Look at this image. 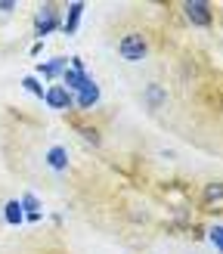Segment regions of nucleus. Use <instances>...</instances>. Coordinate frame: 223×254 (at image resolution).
<instances>
[{"label": "nucleus", "mask_w": 223, "mask_h": 254, "mask_svg": "<svg viewBox=\"0 0 223 254\" xmlns=\"http://www.w3.org/2000/svg\"><path fill=\"white\" fill-rule=\"evenodd\" d=\"M118 53L127 62H143L149 56V44H146V37L140 31H130V34H124L118 41Z\"/></svg>", "instance_id": "obj_1"}, {"label": "nucleus", "mask_w": 223, "mask_h": 254, "mask_svg": "<svg viewBox=\"0 0 223 254\" xmlns=\"http://www.w3.org/2000/svg\"><path fill=\"white\" fill-rule=\"evenodd\" d=\"M59 28V12L56 6H41V12H37V19H34V34L37 37H50Z\"/></svg>", "instance_id": "obj_2"}, {"label": "nucleus", "mask_w": 223, "mask_h": 254, "mask_svg": "<svg viewBox=\"0 0 223 254\" xmlns=\"http://www.w3.org/2000/svg\"><path fill=\"white\" fill-rule=\"evenodd\" d=\"M96 103H99V84H96L93 78H87L81 90H74L71 106H78V109H93Z\"/></svg>", "instance_id": "obj_3"}, {"label": "nucleus", "mask_w": 223, "mask_h": 254, "mask_svg": "<svg viewBox=\"0 0 223 254\" xmlns=\"http://www.w3.org/2000/svg\"><path fill=\"white\" fill-rule=\"evenodd\" d=\"M183 9L192 25H202V28L211 25V3H205V0H189V3H183Z\"/></svg>", "instance_id": "obj_4"}, {"label": "nucleus", "mask_w": 223, "mask_h": 254, "mask_svg": "<svg viewBox=\"0 0 223 254\" xmlns=\"http://www.w3.org/2000/svg\"><path fill=\"white\" fill-rule=\"evenodd\" d=\"M44 99H47V106L56 109V112L71 109V93L65 90V87H47V90H44Z\"/></svg>", "instance_id": "obj_5"}, {"label": "nucleus", "mask_w": 223, "mask_h": 254, "mask_svg": "<svg viewBox=\"0 0 223 254\" xmlns=\"http://www.w3.org/2000/svg\"><path fill=\"white\" fill-rule=\"evenodd\" d=\"M65 62H68V59L53 56L50 62H41V68H37V71H41L44 78H50V81H53V78H62V71H65Z\"/></svg>", "instance_id": "obj_6"}, {"label": "nucleus", "mask_w": 223, "mask_h": 254, "mask_svg": "<svg viewBox=\"0 0 223 254\" xmlns=\"http://www.w3.org/2000/svg\"><path fill=\"white\" fill-rule=\"evenodd\" d=\"M47 164H50L53 171H65V168H68V152L62 149V146H53V149L47 152Z\"/></svg>", "instance_id": "obj_7"}, {"label": "nucleus", "mask_w": 223, "mask_h": 254, "mask_svg": "<svg viewBox=\"0 0 223 254\" xmlns=\"http://www.w3.org/2000/svg\"><path fill=\"white\" fill-rule=\"evenodd\" d=\"M19 205H22V214L28 211V220H41V201H37L34 192H25V195L19 198Z\"/></svg>", "instance_id": "obj_8"}, {"label": "nucleus", "mask_w": 223, "mask_h": 254, "mask_svg": "<svg viewBox=\"0 0 223 254\" xmlns=\"http://www.w3.org/2000/svg\"><path fill=\"white\" fill-rule=\"evenodd\" d=\"M143 99H146L149 109H158L161 103H165V87H161V84H149L143 90Z\"/></svg>", "instance_id": "obj_9"}, {"label": "nucleus", "mask_w": 223, "mask_h": 254, "mask_svg": "<svg viewBox=\"0 0 223 254\" xmlns=\"http://www.w3.org/2000/svg\"><path fill=\"white\" fill-rule=\"evenodd\" d=\"M81 12H84V3H71L68 6V19H65V34H74L81 25Z\"/></svg>", "instance_id": "obj_10"}, {"label": "nucleus", "mask_w": 223, "mask_h": 254, "mask_svg": "<svg viewBox=\"0 0 223 254\" xmlns=\"http://www.w3.org/2000/svg\"><path fill=\"white\" fill-rule=\"evenodd\" d=\"M3 214H6V223H12V226H19V223L25 220V214H22V205H19L16 198H12V201H6Z\"/></svg>", "instance_id": "obj_11"}, {"label": "nucleus", "mask_w": 223, "mask_h": 254, "mask_svg": "<svg viewBox=\"0 0 223 254\" xmlns=\"http://www.w3.org/2000/svg\"><path fill=\"white\" fill-rule=\"evenodd\" d=\"M220 198H223V186H220V183H208L205 201H208V205H220Z\"/></svg>", "instance_id": "obj_12"}, {"label": "nucleus", "mask_w": 223, "mask_h": 254, "mask_svg": "<svg viewBox=\"0 0 223 254\" xmlns=\"http://www.w3.org/2000/svg\"><path fill=\"white\" fill-rule=\"evenodd\" d=\"M22 84H25V90H28V93H34V96H44V87L37 84V78H25Z\"/></svg>", "instance_id": "obj_13"}, {"label": "nucleus", "mask_w": 223, "mask_h": 254, "mask_svg": "<svg viewBox=\"0 0 223 254\" xmlns=\"http://www.w3.org/2000/svg\"><path fill=\"white\" fill-rule=\"evenodd\" d=\"M81 133L87 136V143H93V146H99V143H103V136H99V133L93 130V127H81Z\"/></svg>", "instance_id": "obj_14"}, {"label": "nucleus", "mask_w": 223, "mask_h": 254, "mask_svg": "<svg viewBox=\"0 0 223 254\" xmlns=\"http://www.w3.org/2000/svg\"><path fill=\"white\" fill-rule=\"evenodd\" d=\"M211 242L220 248V226H211Z\"/></svg>", "instance_id": "obj_15"}, {"label": "nucleus", "mask_w": 223, "mask_h": 254, "mask_svg": "<svg viewBox=\"0 0 223 254\" xmlns=\"http://www.w3.org/2000/svg\"><path fill=\"white\" fill-rule=\"evenodd\" d=\"M9 9H16V3L12 0H0V12H9Z\"/></svg>", "instance_id": "obj_16"}]
</instances>
